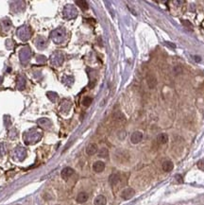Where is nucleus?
<instances>
[{
	"mask_svg": "<svg viewBox=\"0 0 204 205\" xmlns=\"http://www.w3.org/2000/svg\"><path fill=\"white\" fill-rule=\"evenodd\" d=\"M135 195V191L133 188L131 187H128V188H125L121 193V198L125 200H131V198H133V196Z\"/></svg>",
	"mask_w": 204,
	"mask_h": 205,
	"instance_id": "obj_1",
	"label": "nucleus"
},
{
	"mask_svg": "<svg viewBox=\"0 0 204 205\" xmlns=\"http://www.w3.org/2000/svg\"><path fill=\"white\" fill-rule=\"evenodd\" d=\"M13 156H14L15 159L19 160V161H23L27 156L26 149L23 148H17L14 150V152H13Z\"/></svg>",
	"mask_w": 204,
	"mask_h": 205,
	"instance_id": "obj_2",
	"label": "nucleus"
},
{
	"mask_svg": "<svg viewBox=\"0 0 204 205\" xmlns=\"http://www.w3.org/2000/svg\"><path fill=\"white\" fill-rule=\"evenodd\" d=\"M64 16L66 18H74V17L77 16V11L75 10L73 6H67L65 9H64Z\"/></svg>",
	"mask_w": 204,
	"mask_h": 205,
	"instance_id": "obj_3",
	"label": "nucleus"
},
{
	"mask_svg": "<svg viewBox=\"0 0 204 205\" xmlns=\"http://www.w3.org/2000/svg\"><path fill=\"white\" fill-rule=\"evenodd\" d=\"M74 174V169L71 168V167L67 166V167H64V168L62 170V172H61V176L63 180H67L69 179V178L72 176Z\"/></svg>",
	"mask_w": 204,
	"mask_h": 205,
	"instance_id": "obj_4",
	"label": "nucleus"
},
{
	"mask_svg": "<svg viewBox=\"0 0 204 205\" xmlns=\"http://www.w3.org/2000/svg\"><path fill=\"white\" fill-rule=\"evenodd\" d=\"M143 139V133L141 131H134L131 136V141L132 144H138Z\"/></svg>",
	"mask_w": 204,
	"mask_h": 205,
	"instance_id": "obj_5",
	"label": "nucleus"
},
{
	"mask_svg": "<svg viewBox=\"0 0 204 205\" xmlns=\"http://www.w3.org/2000/svg\"><path fill=\"white\" fill-rule=\"evenodd\" d=\"M93 169L96 173H101L104 171L105 169V163L102 161H97L94 163L93 165Z\"/></svg>",
	"mask_w": 204,
	"mask_h": 205,
	"instance_id": "obj_6",
	"label": "nucleus"
},
{
	"mask_svg": "<svg viewBox=\"0 0 204 205\" xmlns=\"http://www.w3.org/2000/svg\"><path fill=\"white\" fill-rule=\"evenodd\" d=\"M119 182H120V176L116 173L112 174V175H110V177H109V183H110L112 186L116 185Z\"/></svg>",
	"mask_w": 204,
	"mask_h": 205,
	"instance_id": "obj_7",
	"label": "nucleus"
},
{
	"mask_svg": "<svg viewBox=\"0 0 204 205\" xmlns=\"http://www.w3.org/2000/svg\"><path fill=\"white\" fill-rule=\"evenodd\" d=\"M97 152V146L96 144H94V143H91V144H89L87 146V148H86V153L88 155H94V154H96V153Z\"/></svg>",
	"mask_w": 204,
	"mask_h": 205,
	"instance_id": "obj_8",
	"label": "nucleus"
},
{
	"mask_svg": "<svg viewBox=\"0 0 204 205\" xmlns=\"http://www.w3.org/2000/svg\"><path fill=\"white\" fill-rule=\"evenodd\" d=\"M147 81H148V85L150 89H154L157 85V80L156 78L153 76V75H148L147 78Z\"/></svg>",
	"mask_w": 204,
	"mask_h": 205,
	"instance_id": "obj_9",
	"label": "nucleus"
},
{
	"mask_svg": "<svg viewBox=\"0 0 204 205\" xmlns=\"http://www.w3.org/2000/svg\"><path fill=\"white\" fill-rule=\"evenodd\" d=\"M88 198L89 197H88V195L85 192H80V193L78 194V196L76 198V200H77L78 203H84L88 200Z\"/></svg>",
	"mask_w": 204,
	"mask_h": 205,
	"instance_id": "obj_10",
	"label": "nucleus"
},
{
	"mask_svg": "<svg viewBox=\"0 0 204 205\" xmlns=\"http://www.w3.org/2000/svg\"><path fill=\"white\" fill-rule=\"evenodd\" d=\"M106 203H107V199H106V197L103 196V195L97 196L94 200L95 205H106Z\"/></svg>",
	"mask_w": 204,
	"mask_h": 205,
	"instance_id": "obj_11",
	"label": "nucleus"
},
{
	"mask_svg": "<svg viewBox=\"0 0 204 205\" xmlns=\"http://www.w3.org/2000/svg\"><path fill=\"white\" fill-rule=\"evenodd\" d=\"M157 141L159 144H162V145L165 144V143H167L168 141V135L166 134V133H160L157 137Z\"/></svg>",
	"mask_w": 204,
	"mask_h": 205,
	"instance_id": "obj_12",
	"label": "nucleus"
},
{
	"mask_svg": "<svg viewBox=\"0 0 204 205\" xmlns=\"http://www.w3.org/2000/svg\"><path fill=\"white\" fill-rule=\"evenodd\" d=\"M173 167H174V165L171 161H165L163 163V169L165 172H170L173 169Z\"/></svg>",
	"mask_w": 204,
	"mask_h": 205,
	"instance_id": "obj_13",
	"label": "nucleus"
},
{
	"mask_svg": "<svg viewBox=\"0 0 204 205\" xmlns=\"http://www.w3.org/2000/svg\"><path fill=\"white\" fill-rule=\"evenodd\" d=\"M76 4L79 6L81 10H83V11H86V10H88V8H89V5H88V3L85 1V0H77Z\"/></svg>",
	"mask_w": 204,
	"mask_h": 205,
	"instance_id": "obj_14",
	"label": "nucleus"
},
{
	"mask_svg": "<svg viewBox=\"0 0 204 205\" xmlns=\"http://www.w3.org/2000/svg\"><path fill=\"white\" fill-rule=\"evenodd\" d=\"M109 156V150L106 148H102L98 150V157L100 158H107Z\"/></svg>",
	"mask_w": 204,
	"mask_h": 205,
	"instance_id": "obj_15",
	"label": "nucleus"
},
{
	"mask_svg": "<svg viewBox=\"0 0 204 205\" xmlns=\"http://www.w3.org/2000/svg\"><path fill=\"white\" fill-rule=\"evenodd\" d=\"M114 117L115 120H118V121H125V116L123 115V114L120 112H116L115 114H114Z\"/></svg>",
	"mask_w": 204,
	"mask_h": 205,
	"instance_id": "obj_16",
	"label": "nucleus"
},
{
	"mask_svg": "<svg viewBox=\"0 0 204 205\" xmlns=\"http://www.w3.org/2000/svg\"><path fill=\"white\" fill-rule=\"evenodd\" d=\"M92 101H93L92 97H85L83 99H82V105L85 106V107H89V106L91 105V103H92Z\"/></svg>",
	"mask_w": 204,
	"mask_h": 205,
	"instance_id": "obj_17",
	"label": "nucleus"
},
{
	"mask_svg": "<svg viewBox=\"0 0 204 205\" xmlns=\"http://www.w3.org/2000/svg\"><path fill=\"white\" fill-rule=\"evenodd\" d=\"M198 167H199V169H201V170H203V171H204V159L199 161V163H198Z\"/></svg>",
	"mask_w": 204,
	"mask_h": 205,
	"instance_id": "obj_18",
	"label": "nucleus"
},
{
	"mask_svg": "<svg viewBox=\"0 0 204 205\" xmlns=\"http://www.w3.org/2000/svg\"><path fill=\"white\" fill-rule=\"evenodd\" d=\"M175 179L177 180V182H178L179 183H183V180H182V177L181 176V175H176L175 176Z\"/></svg>",
	"mask_w": 204,
	"mask_h": 205,
	"instance_id": "obj_19",
	"label": "nucleus"
},
{
	"mask_svg": "<svg viewBox=\"0 0 204 205\" xmlns=\"http://www.w3.org/2000/svg\"><path fill=\"white\" fill-rule=\"evenodd\" d=\"M165 44L167 46H169V47H171V48H176V44H172L171 42H165Z\"/></svg>",
	"mask_w": 204,
	"mask_h": 205,
	"instance_id": "obj_20",
	"label": "nucleus"
},
{
	"mask_svg": "<svg viewBox=\"0 0 204 205\" xmlns=\"http://www.w3.org/2000/svg\"><path fill=\"white\" fill-rule=\"evenodd\" d=\"M182 24H183V25H185V26H188V27H190V28H192V24L191 23H190V22H188V21H187V20H183V21H182Z\"/></svg>",
	"mask_w": 204,
	"mask_h": 205,
	"instance_id": "obj_21",
	"label": "nucleus"
},
{
	"mask_svg": "<svg viewBox=\"0 0 204 205\" xmlns=\"http://www.w3.org/2000/svg\"><path fill=\"white\" fill-rule=\"evenodd\" d=\"M194 59H195L196 61H201L200 57H199V56H195V57H194Z\"/></svg>",
	"mask_w": 204,
	"mask_h": 205,
	"instance_id": "obj_22",
	"label": "nucleus"
},
{
	"mask_svg": "<svg viewBox=\"0 0 204 205\" xmlns=\"http://www.w3.org/2000/svg\"><path fill=\"white\" fill-rule=\"evenodd\" d=\"M56 205H60V204H56Z\"/></svg>",
	"mask_w": 204,
	"mask_h": 205,
	"instance_id": "obj_23",
	"label": "nucleus"
}]
</instances>
